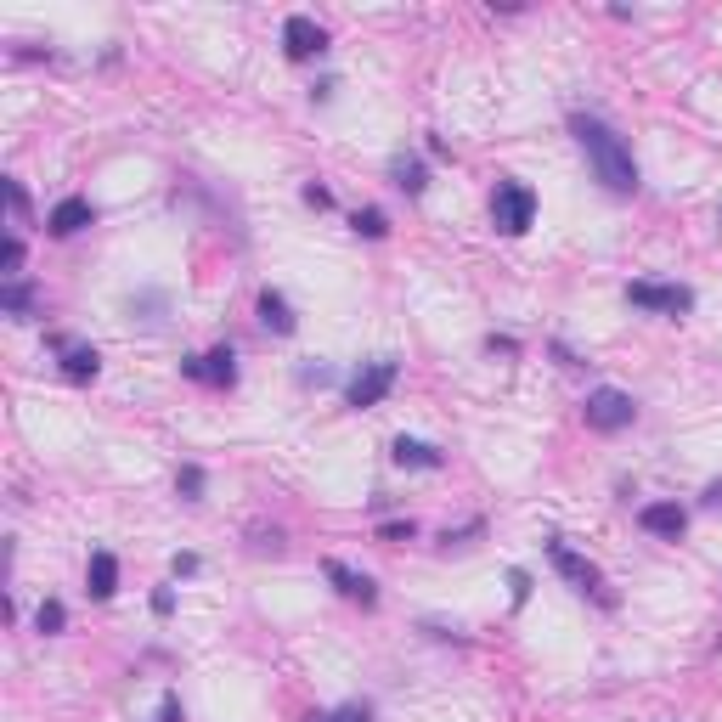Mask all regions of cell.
<instances>
[{
	"label": "cell",
	"instance_id": "cell-1",
	"mask_svg": "<svg viewBox=\"0 0 722 722\" xmlns=\"http://www.w3.org/2000/svg\"><path fill=\"white\" fill-rule=\"evenodd\" d=\"M570 130H576L581 153H587V164H593V175L604 181L610 192H638V164H632V147L615 136L604 119H593V113H576L570 119Z\"/></svg>",
	"mask_w": 722,
	"mask_h": 722
},
{
	"label": "cell",
	"instance_id": "cell-2",
	"mask_svg": "<svg viewBox=\"0 0 722 722\" xmlns=\"http://www.w3.org/2000/svg\"><path fill=\"white\" fill-rule=\"evenodd\" d=\"M491 220H497V232H508V237L531 232L536 192L525 187V181H497V192H491Z\"/></svg>",
	"mask_w": 722,
	"mask_h": 722
},
{
	"label": "cell",
	"instance_id": "cell-3",
	"mask_svg": "<svg viewBox=\"0 0 722 722\" xmlns=\"http://www.w3.org/2000/svg\"><path fill=\"white\" fill-rule=\"evenodd\" d=\"M581 412H587V424L593 429H604V435H615V429H627L632 418H638V407H632V395L627 390H593L587 401H581Z\"/></svg>",
	"mask_w": 722,
	"mask_h": 722
},
{
	"label": "cell",
	"instance_id": "cell-4",
	"mask_svg": "<svg viewBox=\"0 0 722 722\" xmlns=\"http://www.w3.org/2000/svg\"><path fill=\"white\" fill-rule=\"evenodd\" d=\"M390 390H395V361H390V356H378V361H367V367L350 378V407L367 412V407H378V401H384Z\"/></svg>",
	"mask_w": 722,
	"mask_h": 722
},
{
	"label": "cell",
	"instance_id": "cell-5",
	"mask_svg": "<svg viewBox=\"0 0 722 722\" xmlns=\"http://www.w3.org/2000/svg\"><path fill=\"white\" fill-rule=\"evenodd\" d=\"M627 299L632 305H644V311H666V316H683L694 305V294L683 283H632Z\"/></svg>",
	"mask_w": 722,
	"mask_h": 722
},
{
	"label": "cell",
	"instance_id": "cell-6",
	"mask_svg": "<svg viewBox=\"0 0 722 722\" xmlns=\"http://www.w3.org/2000/svg\"><path fill=\"white\" fill-rule=\"evenodd\" d=\"M181 373L198 378V384H209V390H232L237 384V361H232V350L220 345V350H209V356H187L181 361Z\"/></svg>",
	"mask_w": 722,
	"mask_h": 722
},
{
	"label": "cell",
	"instance_id": "cell-7",
	"mask_svg": "<svg viewBox=\"0 0 722 722\" xmlns=\"http://www.w3.org/2000/svg\"><path fill=\"white\" fill-rule=\"evenodd\" d=\"M548 559H553V570H559L576 593H598V581H604V576H598V565H593V559H581L576 548H565L559 536L548 542Z\"/></svg>",
	"mask_w": 722,
	"mask_h": 722
},
{
	"label": "cell",
	"instance_id": "cell-8",
	"mask_svg": "<svg viewBox=\"0 0 722 722\" xmlns=\"http://www.w3.org/2000/svg\"><path fill=\"white\" fill-rule=\"evenodd\" d=\"M283 46H288V57H294V63H305V57H322V51H328V34H322V23H316V17L294 12V17L283 23Z\"/></svg>",
	"mask_w": 722,
	"mask_h": 722
},
{
	"label": "cell",
	"instance_id": "cell-9",
	"mask_svg": "<svg viewBox=\"0 0 722 722\" xmlns=\"http://www.w3.org/2000/svg\"><path fill=\"white\" fill-rule=\"evenodd\" d=\"M638 525H644L649 536H666V542H677L683 536V525H689V514L677 503H644L638 508Z\"/></svg>",
	"mask_w": 722,
	"mask_h": 722
},
{
	"label": "cell",
	"instance_id": "cell-10",
	"mask_svg": "<svg viewBox=\"0 0 722 722\" xmlns=\"http://www.w3.org/2000/svg\"><path fill=\"white\" fill-rule=\"evenodd\" d=\"M57 345V356H63V373L74 378V384H85V378H96V367H102V356H96L91 345H74V339H51Z\"/></svg>",
	"mask_w": 722,
	"mask_h": 722
},
{
	"label": "cell",
	"instance_id": "cell-11",
	"mask_svg": "<svg viewBox=\"0 0 722 722\" xmlns=\"http://www.w3.org/2000/svg\"><path fill=\"white\" fill-rule=\"evenodd\" d=\"M91 220H96L91 198H63V204L51 209V232H57V237H74V232H85Z\"/></svg>",
	"mask_w": 722,
	"mask_h": 722
},
{
	"label": "cell",
	"instance_id": "cell-12",
	"mask_svg": "<svg viewBox=\"0 0 722 722\" xmlns=\"http://www.w3.org/2000/svg\"><path fill=\"white\" fill-rule=\"evenodd\" d=\"M390 457L401 463V469H440V452L429 446V440H412V435H395Z\"/></svg>",
	"mask_w": 722,
	"mask_h": 722
},
{
	"label": "cell",
	"instance_id": "cell-13",
	"mask_svg": "<svg viewBox=\"0 0 722 722\" xmlns=\"http://www.w3.org/2000/svg\"><path fill=\"white\" fill-rule=\"evenodd\" d=\"M85 581H91V598H113L119 593V559H113V553H91Z\"/></svg>",
	"mask_w": 722,
	"mask_h": 722
},
{
	"label": "cell",
	"instance_id": "cell-14",
	"mask_svg": "<svg viewBox=\"0 0 722 722\" xmlns=\"http://www.w3.org/2000/svg\"><path fill=\"white\" fill-rule=\"evenodd\" d=\"M260 322H266L271 333H294V311H288V299L277 294V288L260 294Z\"/></svg>",
	"mask_w": 722,
	"mask_h": 722
},
{
	"label": "cell",
	"instance_id": "cell-15",
	"mask_svg": "<svg viewBox=\"0 0 722 722\" xmlns=\"http://www.w3.org/2000/svg\"><path fill=\"white\" fill-rule=\"evenodd\" d=\"M328 581H339V593H345V598H361V604H373V581H367V576H356V570H345V565H339V559H328Z\"/></svg>",
	"mask_w": 722,
	"mask_h": 722
},
{
	"label": "cell",
	"instance_id": "cell-16",
	"mask_svg": "<svg viewBox=\"0 0 722 722\" xmlns=\"http://www.w3.org/2000/svg\"><path fill=\"white\" fill-rule=\"evenodd\" d=\"M390 170H395V187H401V192H424V187H429V181H424V164H418V158H395Z\"/></svg>",
	"mask_w": 722,
	"mask_h": 722
},
{
	"label": "cell",
	"instance_id": "cell-17",
	"mask_svg": "<svg viewBox=\"0 0 722 722\" xmlns=\"http://www.w3.org/2000/svg\"><path fill=\"white\" fill-rule=\"evenodd\" d=\"M0 305H6V311H12V316H29V311H34V288H29V283H6V294H0Z\"/></svg>",
	"mask_w": 722,
	"mask_h": 722
},
{
	"label": "cell",
	"instance_id": "cell-18",
	"mask_svg": "<svg viewBox=\"0 0 722 722\" xmlns=\"http://www.w3.org/2000/svg\"><path fill=\"white\" fill-rule=\"evenodd\" d=\"M63 621H68V610H63V604H57V598H46V604L34 610V627L46 632V638H51V632H63Z\"/></svg>",
	"mask_w": 722,
	"mask_h": 722
},
{
	"label": "cell",
	"instance_id": "cell-19",
	"mask_svg": "<svg viewBox=\"0 0 722 722\" xmlns=\"http://www.w3.org/2000/svg\"><path fill=\"white\" fill-rule=\"evenodd\" d=\"M361 237H384L390 232V220H384V209H356V220H350Z\"/></svg>",
	"mask_w": 722,
	"mask_h": 722
},
{
	"label": "cell",
	"instance_id": "cell-20",
	"mask_svg": "<svg viewBox=\"0 0 722 722\" xmlns=\"http://www.w3.org/2000/svg\"><path fill=\"white\" fill-rule=\"evenodd\" d=\"M175 486H181V491H187V497H192V503H198V491H204V469H192V463H187V469H181V474H175Z\"/></svg>",
	"mask_w": 722,
	"mask_h": 722
},
{
	"label": "cell",
	"instance_id": "cell-21",
	"mask_svg": "<svg viewBox=\"0 0 722 722\" xmlns=\"http://www.w3.org/2000/svg\"><path fill=\"white\" fill-rule=\"evenodd\" d=\"M373 711L367 706H339V711H328V717H316V722H367Z\"/></svg>",
	"mask_w": 722,
	"mask_h": 722
},
{
	"label": "cell",
	"instance_id": "cell-22",
	"mask_svg": "<svg viewBox=\"0 0 722 722\" xmlns=\"http://www.w3.org/2000/svg\"><path fill=\"white\" fill-rule=\"evenodd\" d=\"M17 266H23V237H12V243H6V271H12V277H17Z\"/></svg>",
	"mask_w": 722,
	"mask_h": 722
},
{
	"label": "cell",
	"instance_id": "cell-23",
	"mask_svg": "<svg viewBox=\"0 0 722 722\" xmlns=\"http://www.w3.org/2000/svg\"><path fill=\"white\" fill-rule=\"evenodd\" d=\"M305 204H316V209H328V204H333V192H328V187H316V181H311V187H305Z\"/></svg>",
	"mask_w": 722,
	"mask_h": 722
},
{
	"label": "cell",
	"instance_id": "cell-24",
	"mask_svg": "<svg viewBox=\"0 0 722 722\" xmlns=\"http://www.w3.org/2000/svg\"><path fill=\"white\" fill-rule=\"evenodd\" d=\"M508 581H514V604H525V598H531V576H525V570H514Z\"/></svg>",
	"mask_w": 722,
	"mask_h": 722
},
{
	"label": "cell",
	"instance_id": "cell-25",
	"mask_svg": "<svg viewBox=\"0 0 722 722\" xmlns=\"http://www.w3.org/2000/svg\"><path fill=\"white\" fill-rule=\"evenodd\" d=\"M384 536H390V542H407V536H412V519H395V525H384Z\"/></svg>",
	"mask_w": 722,
	"mask_h": 722
},
{
	"label": "cell",
	"instance_id": "cell-26",
	"mask_svg": "<svg viewBox=\"0 0 722 722\" xmlns=\"http://www.w3.org/2000/svg\"><path fill=\"white\" fill-rule=\"evenodd\" d=\"M164 722H181V700L175 694H164Z\"/></svg>",
	"mask_w": 722,
	"mask_h": 722
},
{
	"label": "cell",
	"instance_id": "cell-27",
	"mask_svg": "<svg viewBox=\"0 0 722 722\" xmlns=\"http://www.w3.org/2000/svg\"><path fill=\"white\" fill-rule=\"evenodd\" d=\"M706 503H711V508L722 503V480H717V486H706Z\"/></svg>",
	"mask_w": 722,
	"mask_h": 722
}]
</instances>
